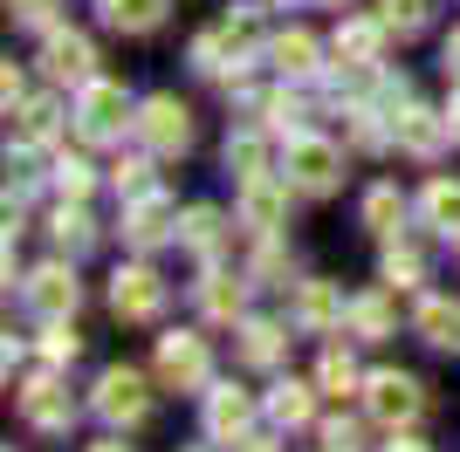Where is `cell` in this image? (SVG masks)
I'll return each mask as SVG.
<instances>
[{"label": "cell", "instance_id": "obj_1", "mask_svg": "<svg viewBox=\"0 0 460 452\" xmlns=\"http://www.w3.org/2000/svg\"><path fill=\"white\" fill-rule=\"evenodd\" d=\"M282 178L303 199H330V192L344 186V151L330 144V137L303 131V137H282Z\"/></svg>", "mask_w": 460, "mask_h": 452}, {"label": "cell", "instance_id": "obj_2", "mask_svg": "<svg viewBox=\"0 0 460 452\" xmlns=\"http://www.w3.org/2000/svg\"><path fill=\"white\" fill-rule=\"evenodd\" d=\"M76 137L83 144H117L124 131H137L131 117V96H124V83H111V75H96V83H83L76 90Z\"/></svg>", "mask_w": 460, "mask_h": 452}, {"label": "cell", "instance_id": "obj_3", "mask_svg": "<svg viewBox=\"0 0 460 452\" xmlns=\"http://www.w3.org/2000/svg\"><path fill=\"white\" fill-rule=\"evenodd\" d=\"M261 418H269V404H261L254 391H241V384H207V412H199V425H207L213 446H248Z\"/></svg>", "mask_w": 460, "mask_h": 452}, {"label": "cell", "instance_id": "obj_4", "mask_svg": "<svg viewBox=\"0 0 460 452\" xmlns=\"http://www.w3.org/2000/svg\"><path fill=\"white\" fill-rule=\"evenodd\" d=\"M90 412L103 418V425H117V432H131V425L152 418V384H145L131 363H111V370L96 377V391H90Z\"/></svg>", "mask_w": 460, "mask_h": 452}, {"label": "cell", "instance_id": "obj_5", "mask_svg": "<svg viewBox=\"0 0 460 452\" xmlns=\"http://www.w3.org/2000/svg\"><path fill=\"white\" fill-rule=\"evenodd\" d=\"M365 412L385 432H405V425L426 418V384L412 370H378V377H365Z\"/></svg>", "mask_w": 460, "mask_h": 452}, {"label": "cell", "instance_id": "obj_6", "mask_svg": "<svg viewBox=\"0 0 460 452\" xmlns=\"http://www.w3.org/2000/svg\"><path fill=\"white\" fill-rule=\"evenodd\" d=\"M158 384L165 391H207L213 384V350L199 329H165L158 336Z\"/></svg>", "mask_w": 460, "mask_h": 452}, {"label": "cell", "instance_id": "obj_7", "mask_svg": "<svg viewBox=\"0 0 460 452\" xmlns=\"http://www.w3.org/2000/svg\"><path fill=\"white\" fill-rule=\"evenodd\" d=\"M137 144L152 151V158H179V151L192 144V110L172 90H158V96L137 103Z\"/></svg>", "mask_w": 460, "mask_h": 452}, {"label": "cell", "instance_id": "obj_8", "mask_svg": "<svg viewBox=\"0 0 460 452\" xmlns=\"http://www.w3.org/2000/svg\"><path fill=\"white\" fill-rule=\"evenodd\" d=\"M21 418H28L35 432H69V425H76V397L62 391L56 363H49V370H35L28 384H21Z\"/></svg>", "mask_w": 460, "mask_h": 452}, {"label": "cell", "instance_id": "obj_9", "mask_svg": "<svg viewBox=\"0 0 460 452\" xmlns=\"http://www.w3.org/2000/svg\"><path fill=\"white\" fill-rule=\"evenodd\" d=\"M288 178H275V171H261V178H248V186H241V199H234V213H241V226H248V233H261V240H269V233H282L288 226Z\"/></svg>", "mask_w": 460, "mask_h": 452}, {"label": "cell", "instance_id": "obj_10", "mask_svg": "<svg viewBox=\"0 0 460 452\" xmlns=\"http://www.w3.org/2000/svg\"><path fill=\"white\" fill-rule=\"evenodd\" d=\"M111 309L124 322H158V309H165V282H158V267L131 261L111 274Z\"/></svg>", "mask_w": 460, "mask_h": 452}, {"label": "cell", "instance_id": "obj_11", "mask_svg": "<svg viewBox=\"0 0 460 452\" xmlns=\"http://www.w3.org/2000/svg\"><path fill=\"white\" fill-rule=\"evenodd\" d=\"M21 295H28V309H35L41 322H56V316H76L83 282H76V267H69V261H49V267H35V274L21 282Z\"/></svg>", "mask_w": 460, "mask_h": 452}, {"label": "cell", "instance_id": "obj_12", "mask_svg": "<svg viewBox=\"0 0 460 452\" xmlns=\"http://www.w3.org/2000/svg\"><path fill=\"white\" fill-rule=\"evenodd\" d=\"M124 240H131L137 254H152V247L179 240V206L165 199V192H145V199H124Z\"/></svg>", "mask_w": 460, "mask_h": 452}, {"label": "cell", "instance_id": "obj_13", "mask_svg": "<svg viewBox=\"0 0 460 452\" xmlns=\"http://www.w3.org/2000/svg\"><path fill=\"white\" fill-rule=\"evenodd\" d=\"M41 69H49V83H69V90L96 83V48H90V35H76V28H49V41H41Z\"/></svg>", "mask_w": 460, "mask_h": 452}, {"label": "cell", "instance_id": "obj_14", "mask_svg": "<svg viewBox=\"0 0 460 452\" xmlns=\"http://www.w3.org/2000/svg\"><path fill=\"white\" fill-rule=\"evenodd\" d=\"M344 309H350V301L337 295V282H296V295H288V322H296L303 336L344 329Z\"/></svg>", "mask_w": 460, "mask_h": 452}, {"label": "cell", "instance_id": "obj_15", "mask_svg": "<svg viewBox=\"0 0 460 452\" xmlns=\"http://www.w3.org/2000/svg\"><path fill=\"white\" fill-rule=\"evenodd\" d=\"M447 137H454V117L426 110V103H405V110L392 117V144H399V151H412V158H440V151H447Z\"/></svg>", "mask_w": 460, "mask_h": 452}, {"label": "cell", "instance_id": "obj_16", "mask_svg": "<svg viewBox=\"0 0 460 452\" xmlns=\"http://www.w3.org/2000/svg\"><path fill=\"white\" fill-rule=\"evenodd\" d=\"M385 28L378 14H350L344 28H337V41H330V56L344 62V69H378V56H385Z\"/></svg>", "mask_w": 460, "mask_h": 452}, {"label": "cell", "instance_id": "obj_17", "mask_svg": "<svg viewBox=\"0 0 460 452\" xmlns=\"http://www.w3.org/2000/svg\"><path fill=\"white\" fill-rule=\"evenodd\" d=\"M392 295H399L392 282H385V288H365V295H350L344 329H350L358 343H385V336H392V322H399V301H392Z\"/></svg>", "mask_w": 460, "mask_h": 452}, {"label": "cell", "instance_id": "obj_18", "mask_svg": "<svg viewBox=\"0 0 460 452\" xmlns=\"http://www.w3.org/2000/svg\"><path fill=\"white\" fill-rule=\"evenodd\" d=\"M248 282L254 274H227V267L207 261V274H199V309H207L213 322H241L248 316Z\"/></svg>", "mask_w": 460, "mask_h": 452}, {"label": "cell", "instance_id": "obj_19", "mask_svg": "<svg viewBox=\"0 0 460 452\" xmlns=\"http://www.w3.org/2000/svg\"><path fill=\"white\" fill-rule=\"evenodd\" d=\"M227 213L220 206H186L179 213V247H186V254H199V261H220V247H227Z\"/></svg>", "mask_w": 460, "mask_h": 452}, {"label": "cell", "instance_id": "obj_20", "mask_svg": "<svg viewBox=\"0 0 460 452\" xmlns=\"http://www.w3.org/2000/svg\"><path fill=\"white\" fill-rule=\"evenodd\" d=\"M269 62L288 75V83H309V75H323V41L309 35V28H288V35L269 41Z\"/></svg>", "mask_w": 460, "mask_h": 452}, {"label": "cell", "instance_id": "obj_21", "mask_svg": "<svg viewBox=\"0 0 460 452\" xmlns=\"http://www.w3.org/2000/svg\"><path fill=\"white\" fill-rule=\"evenodd\" d=\"M412 336L433 343V350H460V301L420 295V309H412Z\"/></svg>", "mask_w": 460, "mask_h": 452}, {"label": "cell", "instance_id": "obj_22", "mask_svg": "<svg viewBox=\"0 0 460 452\" xmlns=\"http://www.w3.org/2000/svg\"><path fill=\"white\" fill-rule=\"evenodd\" d=\"M241 363H254V370H275V363L288 357V329L282 322H261V316H241Z\"/></svg>", "mask_w": 460, "mask_h": 452}, {"label": "cell", "instance_id": "obj_23", "mask_svg": "<svg viewBox=\"0 0 460 452\" xmlns=\"http://www.w3.org/2000/svg\"><path fill=\"white\" fill-rule=\"evenodd\" d=\"M269 124H261V131H227V151H220V165L234 171V178H241V186H248V178H261V171L275 165V151H269Z\"/></svg>", "mask_w": 460, "mask_h": 452}, {"label": "cell", "instance_id": "obj_24", "mask_svg": "<svg viewBox=\"0 0 460 452\" xmlns=\"http://www.w3.org/2000/svg\"><path fill=\"white\" fill-rule=\"evenodd\" d=\"M14 144H56V131H62V103L56 96H28V103H14Z\"/></svg>", "mask_w": 460, "mask_h": 452}, {"label": "cell", "instance_id": "obj_25", "mask_svg": "<svg viewBox=\"0 0 460 452\" xmlns=\"http://www.w3.org/2000/svg\"><path fill=\"white\" fill-rule=\"evenodd\" d=\"M261 404H269V425H275V432H303L309 418H316V391H309V384H296V377H282Z\"/></svg>", "mask_w": 460, "mask_h": 452}, {"label": "cell", "instance_id": "obj_26", "mask_svg": "<svg viewBox=\"0 0 460 452\" xmlns=\"http://www.w3.org/2000/svg\"><path fill=\"white\" fill-rule=\"evenodd\" d=\"M420 213H426V226H433V233H447V240H454V233H460V178H426Z\"/></svg>", "mask_w": 460, "mask_h": 452}, {"label": "cell", "instance_id": "obj_27", "mask_svg": "<svg viewBox=\"0 0 460 452\" xmlns=\"http://www.w3.org/2000/svg\"><path fill=\"white\" fill-rule=\"evenodd\" d=\"M165 7L172 0H96V14L111 21V28H124V35H152L158 21H165Z\"/></svg>", "mask_w": 460, "mask_h": 452}, {"label": "cell", "instance_id": "obj_28", "mask_svg": "<svg viewBox=\"0 0 460 452\" xmlns=\"http://www.w3.org/2000/svg\"><path fill=\"white\" fill-rule=\"evenodd\" d=\"M358 220H365L378 240H392V233H399V220H405V192H399V186H371L365 206H358Z\"/></svg>", "mask_w": 460, "mask_h": 452}, {"label": "cell", "instance_id": "obj_29", "mask_svg": "<svg viewBox=\"0 0 460 452\" xmlns=\"http://www.w3.org/2000/svg\"><path fill=\"white\" fill-rule=\"evenodd\" d=\"M254 110L269 117V131H275V137H303V131H309V124H303V117H309V103H303L296 90H275V96H261Z\"/></svg>", "mask_w": 460, "mask_h": 452}, {"label": "cell", "instance_id": "obj_30", "mask_svg": "<svg viewBox=\"0 0 460 452\" xmlns=\"http://www.w3.org/2000/svg\"><path fill=\"white\" fill-rule=\"evenodd\" d=\"M385 282H392V288H420L426 282V254L412 240H399V233L385 240Z\"/></svg>", "mask_w": 460, "mask_h": 452}, {"label": "cell", "instance_id": "obj_31", "mask_svg": "<svg viewBox=\"0 0 460 452\" xmlns=\"http://www.w3.org/2000/svg\"><path fill=\"white\" fill-rule=\"evenodd\" d=\"M56 240H62V254H90L96 247V220L83 213V199H69V206L56 213Z\"/></svg>", "mask_w": 460, "mask_h": 452}, {"label": "cell", "instance_id": "obj_32", "mask_svg": "<svg viewBox=\"0 0 460 452\" xmlns=\"http://www.w3.org/2000/svg\"><path fill=\"white\" fill-rule=\"evenodd\" d=\"M378 21L392 35H420L426 21H433V0H378Z\"/></svg>", "mask_w": 460, "mask_h": 452}, {"label": "cell", "instance_id": "obj_33", "mask_svg": "<svg viewBox=\"0 0 460 452\" xmlns=\"http://www.w3.org/2000/svg\"><path fill=\"white\" fill-rule=\"evenodd\" d=\"M288 267H296V261H288L282 247H275V233H269V240H261V254L248 261V274H254L261 288H296V282H288Z\"/></svg>", "mask_w": 460, "mask_h": 452}, {"label": "cell", "instance_id": "obj_34", "mask_svg": "<svg viewBox=\"0 0 460 452\" xmlns=\"http://www.w3.org/2000/svg\"><path fill=\"white\" fill-rule=\"evenodd\" d=\"M76 357H83V336L69 329V316H56L41 329V363H76Z\"/></svg>", "mask_w": 460, "mask_h": 452}, {"label": "cell", "instance_id": "obj_35", "mask_svg": "<svg viewBox=\"0 0 460 452\" xmlns=\"http://www.w3.org/2000/svg\"><path fill=\"white\" fill-rule=\"evenodd\" d=\"M316 384H323L330 397H344V391H358L365 377H358V363H350L344 350H323V363H316Z\"/></svg>", "mask_w": 460, "mask_h": 452}, {"label": "cell", "instance_id": "obj_36", "mask_svg": "<svg viewBox=\"0 0 460 452\" xmlns=\"http://www.w3.org/2000/svg\"><path fill=\"white\" fill-rule=\"evenodd\" d=\"M56 186L69 192V199H90V186H96L90 158H76V151H62V158H56Z\"/></svg>", "mask_w": 460, "mask_h": 452}, {"label": "cell", "instance_id": "obj_37", "mask_svg": "<svg viewBox=\"0 0 460 452\" xmlns=\"http://www.w3.org/2000/svg\"><path fill=\"white\" fill-rule=\"evenodd\" d=\"M117 192H124V199H145V192H158L152 158H117Z\"/></svg>", "mask_w": 460, "mask_h": 452}, {"label": "cell", "instance_id": "obj_38", "mask_svg": "<svg viewBox=\"0 0 460 452\" xmlns=\"http://www.w3.org/2000/svg\"><path fill=\"white\" fill-rule=\"evenodd\" d=\"M56 7L62 0H7V21L14 28H56Z\"/></svg>", "mask_w": 460, "mask_h": 452}, {"label": "cell", "instance_id": "obj_39", "mask_svg": "<svg viewBox=\"0 0 460 452\" xmlns=\"http://www.w3.org/2000/svg\"><path fill=\"white\" fill-rule=\"evenodd\" d=\"M323 446L330 452H358V446H365V432H358L350 418H330V425H323Z\"/></svg>", "mask_w": 460, "mask_h": 452}, {"label": "cell", "instance_id": "obj_40", "mask_svg": "<svg viewBox=\"0 0 460 452\" xmlns=\"http://www.w3.org/2000/svg\"><path fill=\"white\" fill-rule=\"evenodd\" d=\"M0 96H7V110H14V103H28V69H14V62H7V75H0Z\"/></svg>", "mask_w": 460, "mask_h": 452}, {"label": "cell", "instance_id": "obj_41", "mask_svg": "<svg viewBox=\"0 0 460 452\" xmlns=\"http://www.w3.org/2000/svg\"><path fill=\"white\" fill-rule=\"evenodd\" d=\"M447 75H460V28L447 35Z\"/></svg>", "mask_w": 460, "mask_h": 452}, {"label": "cell", "instance_id": "obj_42", "mask_svg": "<svg viewBox=\"0 0 460 452\" xmlns=\"http://www.w3.org/2000/svg\"><path fill=\"white\" fill-rule=\"evenodd\" d=\"M90 452H131V446H124V439H96Z\"/></svg>", "mask_w": 460, "mask_h": 452}, {"label": "cell", "instance_id": "obj_43", "mask_svg": "<svg viewBox=\"0 0 460 452\" xmlns=\"http://www.w3.org/2000/svg\"><path fill=\"white\" fill-rule=\"evenodd\" d=\"M385 452H426V446H420V439H392Z\"/></svg>", "mask_w": 460, "mask_h": 452}, {"label": "cell", "instance_id": "obj_44", "mask_svg": "<svg viewBox=\"0 0 460 452\" xmlns=\"http://www.w3.org/2000/svg\"><path fill=\"white\" fill-rule=\"evenodd\" d=\"M447 117H454V144H460V90H454V110H447Z\"/></svg>", "mask_w": 460, "mask_h": 452}, {"label": "cell", "instance_id": "obj_45", "mask_svg": "<svg viewBox=\"0 0 460 452\" xmlns=\"http://www.w3.org/2000/svg\"><path fill=\"white\" fill-rule=\"evenodd\" d=\"M248 452H275V446H269V439H248Z\"/></svg>", "mask_w": 460, "mask_h": 452}, {"label": "cell", "instance_id": "obj_46", "mask_svg": "<svg viewBox=\"0 0 460 452\" xmlns=\"http://www.w3.org/2000/svg\"><path fill=\"white\" fill-rule=\"evenodd\" d=\"M323 7H350V0H323Z\"/></svg>", "mask_w": 460, "mask_h": 452}, {"label": "cell", "instance_id": "obj_47", "mask_svg": "<svg viewBox=\"0 0 460 452\" xmlns=\"http://www.w3.org/2000/svg\"><path fill=\"white\" fill-rule=\"evenodd\" d=\"M192 452H213V446H192Z\"/></svg>", "mask_w": 460, "mask_h": 452}, {"label": "cell", "instance_id": "obj_48", "mask_svg": "<svg viewBox=\"0 0 460 452\" xmlns=\"http://www.w3.org/2000/svg\"><path fill=\"white\" fill-rule=\"evenodd\" d=\"M454 254H460V233H454Z\"/></svg>", "mask_w": 460, "mask_h": 452}, {"label": "cell", "instance_id": "obj_49", "mask_svg": "<svg viewBox=\"0 0 460 452\" xmlns=\"http://www.w3.org/2000/svg\"><path fill=\"white\" fill-rule=\"evenodd\" d=\"M275 7H282V0H275Z\"/></svg>", "mask_w": 460, "mask_h": 452}]
</instances>
